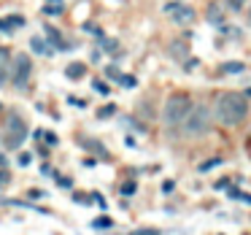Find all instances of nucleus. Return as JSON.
I'll list each match as a JSON object with an SVG mask.
<instances>
[{"instance_id":"9b49d317","label":"nucleus","mask_w":251,"mask_h":235,"mask_svg":"<svg viewBox=\"0 0 251 235\" xmlns=\"http://www.w3.org/2000/svg\"><path fill=\"white\" fill-rule=\"evenodd\" d=\"M30 46H33V52H38V54H51V52H54L51 46L44 44V38H33V41H30Z\"/></svg>"},{"instance_id":"f8f14e48","label":"nucleus","mask_w":251,"mask_h":235,"mask_svg":"<svg viewBox=\"0 0 251 235\" xmlns=\"http://www.w3.org/2000/svg\"><path fill=\"white\" fill-rule=\"evenodd\" d=\"M227 8H229V11H243L246 0H227Z\"/></svg>"},{"instance_id":"b1692460","label":"nucleus","mask_w":251,"mask_h":235,"mask_svg":"<svg viewBox=\"0 0 251 235\" xmlns=\"http://www.w3.org/2000/svg\"><path fill=\"white\" fill-rule=\"evenodd\" d=\"M0 108H3V105H0Z\"/></svg>"},{"instance_id":"1a4fd4ad","label":"nucleus","mask_w":251,"mask_h":235,"mask_svg":"<svg viewBox=\"0 0 251 235\" xmlns=\"http://www.w3.org/2000/svg\"><path fill=\"white\" fill-rule=\"evenodd\" d=\"M65 73H68V78H73V81H76V78H81L84 73H87V68H84V62H71Z\"/></svg>"},{"instance_id":"4be33fe9","label":"nucleus","mask_w":251,"mask_h":235,"mask_svg":"<svg viewBox=\"0 0 251 235\" xmlns=\"http://www.w3.org/2000/svg\"><path fill=\"white\" fill-rule=\"evenodd\" d=\"M249 22H251V8H249Z\"/></svg>"},{"instance_id":"f257e3e1","label":"nucleus","mask_w":251,"mask_h":235,"mask_svg":"<svg viewBox=\"0 0 251 235\" xmlns=\"http://www.w3.org/2000/svg\"><path fill=\"white\" fill-rule=\"evenodd\" d=\"M249 116V100L240 92H222L213 103V119L222 127H238Z\"/></svg>"},{"instance_id":"ddd939ff","label":"nucleus","mask_w":251,"mask_h":235,"mask_svg":"<svg viewBox=\"0 0 251 235\" xmlns=\"http://www.w3.org/2000/svg\"><path fill=\"white\" fill-rule=\"evenodd\" d=\"M100 119H108V116H114V105H103V108L98 111Z\"/></svg>"},{"instance_id":"20e7f679","label":"nucleus","mask_w":251,"mask_h":235,"mask_svg":"<svg viewBox=\"0 0 251 235\" xmlns=\"http://www.w3.org/2000/svg\"><path fill=\"white\" fill-rule=\"evenodd\" d=\"M0 138H3V143H6L8 149H19L25 143V138H27V125H25V119L19 114H8L6 119H3V132H0Z\"/></svg>"},{"instance_id":"39448f33","label":"nucleus","mask_w":251,"mask_h":235,"mask_svg":"<svg viewBox=\"0 0 251 235\" xmlns=\"http://www.w3.org/2000/svg\"><path fill=\"white\" fill-rule=\"evenodd\" d=\"M30 73H33V60H30L27 54H17L11 62V73H8V78H11L14 87H25V81L30 78Z\"/></svg>"},{"instance_id":"4468645a","label":"nucleus","mask_w":251,"mask_h":235,"mask_svg":"<svg viewBox=\"0 0 251 235\" xmlns=\"http://www.w3.org/2000/svg\"><path fill=\"white\" fill-rule=\"evenodd\" d=\"M132 192H135V181H127V184L122 186V195H127V197H130Z\"/></svg>"},{"instance_id":"5701e85b","label":"nucleus","mask_w":251,"mask_h":235,"mask_svg":"<svg viewBox=\"0 0 251 235\" xmlns=\"http://www.w3.org/2000/svg\"><path fill=\"white\" fill-rule=\"evenodd\" d=\"M51 3H60V0H51Z\"/></svg>"},{"instance_id":"412c9836","label":"nucleus","mask_w":251,"mask_h":235,"mask_svg":"<svg viewBox=\"0 0 251 235\" xmlns=\"http://www.w3.org/2000/svg\"><path fill=\"white\" fill-rule=\"evenodd\" d=\"M138 235H159V230H141Z\"/></svg>"},{"instance_id":"f03ea898","label":"nucleus","mask_w":251,"mask_h":235,"mask_svg":"<svg viewBox=\"0 0 251 235\" xmlns=\"http://www.w3.org/2000/svg\"><path fill=\"white\" fill-rule=\"evenodd\" d=\"M184 125V135L186 138H202L211 132L213 127V111L208 108V105H192L189 114H186V119L181 122Z\"/></svg>"},{"instance_id":"6ab92c4d","label":"nucleus","mask_w":251,"mask_h":235,"mask_svg":"<svg viewBox=\"0 0 251 235\" xmlns=\"http://www.w3.org/2000/svg\"><path fill=\"white\" fill-rule=\"evenodd\" d=\"M30 159H33L30 154H22V157H19V165H30Z\"/></svg>"},{"instance_id":"7ed1b4c3","label":"nucleus","mask_w":251,"mask_h":235,"mask_svg":"<svg viewBox=\"0 0 251 235\" xmlns=\"http://www.w3.org/2000/svg\"><path fill=\"white\" fill-rule=\"evenodd\" d=\"M189 108H192L189 95H184V92H173L168 100H165V108H162V122H165L168 127H178L181 122L186 119Z\"/></svg>"},{"instance_id":"9d476101","label":"nucleus","mask_w":251,"mask_h":235,"mask_svg":"<svg viewBox=\"0 0 251 235\" xmlns=\"http://www.w3.org/2000/svg\"><path fill=\"white\" fill-rule=\"evenodd\" d=\"M46 35H49V38L54 41V46H57V49H71V44H65V41H62V35L57 33L54 27H46Z\"/></svg>"},{"instance_id":"423d86ee","label":"nucleus","mask_w":251,"mask_h":235,"mask_svg":"<svg viewBox=\"0 0 251 235\" xmlns=\"http://www.w3.org/2000/svg\"><path fill=\"white\" fill-rule=\"evenodd\" d=\"M165 14H168L176 25H192L195 22V8L184 6V3H168V6H165Z\"/></svg>"},{"instance_id":"6e6552de","label":"nucleus","mask_w":251,"mask_h":235,"mask_svg":"<svg viewBox=\"0 0 251 235\" xmlns=\"http://www.w3.org/2000/svg\"><path fill=\"white\" fill-rule=\"evenodd\" d=\"M22 25H25V19H22V17H8V19H0V30H3V33H11V30L22 27Z\"/></svg>"},{"instance_id":"dca6fc26","label":"nucleus","mask_w":251,"mask_h":235,"mask_svg":"<svg viewBox=\"0 0 251 235\" xmlns=\"http://www.w3.org/2000/svg\"><path fill=\"white\" fill-rule=\"evenodd\" d=\"M95 89H98L100 95H108V84H103V81H95Z\"/></svg>"},{"instance_id":"aec40b11","label":"nucleus","mask_w":251,"mask_h":235,"mask_svg":"<svg viewBox=\"0 0 251 235\" xmlns=\"http://www.w3.org/2000/svg\"><path fill=\"white\" fill-rule=\"evenodd\" d=\"M240 68H243L240 62H229V65H227V71H240Z\"/></svg>"},{"instance_id":"a211bd4d","label":"nucleus","mask_w":251,"mask_h":235,"mask_svg":"<svg viewBox=\"0 0 251 235\" xmlns=\"http://www.w3.org/2000/svg\"><path fill=\"white\" fill-rule=\"evenodd\" d=\"M111 224V219H98V222H95V227H108Z\"/></svg>"},{"instance_id":"0eeeda50","label":"nucleus","mask_w":251,"mask_h":235,"mask_svg":"<svg viewBox=\"0 0 251 235\" xmlns=\"http://www.w3.org/2000/svg\"><path fill=\"white\" fill-rule=\"evenodd\" d=\"M8 73H11V52L0 46V87L8 81Z\"/></svg>"},{"instance_id":"2eb2a0df","label":"nucleus","mask_w":251,"mask_h":235,"mask_svg":"<svg viewBox=\"0 0 251 235\" xmlns=\"http://www.w3.org/2000/svg\"><path fill=\"white\" fill-rule=\"evenodd\" d=\"M119 81H122V84H125V87H127V89H132V87H135V78H132V76H122V78H119Z\"/></svg>"},{"instance_id":"f3484780","label":"nucleus","mask_w":251,"mask_h":235,"mask_svg":"<svg viewBox=\"0 0 251 235\" xmlns=\"http://www.w3.org/2000/svg\"><path fill=\"white\" fill-rule=\"evenodd\" d=\"M44 11H46V14H60L62 6H60V3H57V6H44Z\"/></svg>"}]
</instances>
